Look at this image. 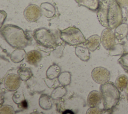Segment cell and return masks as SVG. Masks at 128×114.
<instances>
[{
    "mask_svg": "<svg viewBox=\"0 0 128 114\" xmlns=\"http://www.w3.org/2000/svg\"><path fill=\"white\" fill-rule=\"evenodd\" d=\"M96 16L102 26L111 30L115 29L123 21L122 7L116 0L100 1Z\"/></svg>",
    "mask_w": 128,
    "mask_h": 114,
    "instance_id": "1",
    "label": "cell"
},
{
    "mask_svg": "<svg viewBox=\"0 0 128 114\" xmlns=\"http://www.w3.org/2000/svg\"><path fill=\"white\" fill-rule=\"evenodd\" d=\"M0 34L5 41L12 48L24 49L30 42L27 34L21 28L12 24H7L0 29Z\"/></svg>",
    "mask_w": 128,
    "mask_h": 114,
    "instance_id": "2",
    "label": "cell"
},
{
    "mask_svg": "<svg viewBox=\"0 0 128 114\" xmlns=\"http://www.w3.org/2000/svg\"><path fill=\"white\" fill-rule=\"evenodd\" d=\"M105 111L110 112L118 105L120 99V92L114 83L108 81L101 84L100 88Z\"/></svg>",
    "mask_w": 128,
    "mask_h": 114,
    "instance_id": "3",
    "label": "cell"
},
{
    "mask_svg": "<svg viewBox=\"0 0 128 114\" xmlns=\"http://www.w3.org/2000/svg\"><path fill=\"white\" fill-rule=\"evenodd\" d=\"M60 39L70 46H76L84 44L86 42L82 31L75 27H69L60 31Z\"/></svg>",
    "mask_w": 128,
    "mask_h": 114,
    "instance_id": "4",
    "label": "cell"
},
{
    "mask_svg": "<svg viewBox=\"0 0 128 114\" xmlns=\"http://www.w3.org/2000/svg\"><path fill=\"white\" fill-rule=\"evenodd\" d=\"M34 38L36 41L42 46L52 48L56 46V41L52 33L45 28H40L34 31Z\"/></svg>",
    "mask_w": 128,
    "mask_h": 114,
    "instance_id": "5",
    "label": "cell"
},
{
    "mask_svg": "<svg viewBox=\"0 0 128 114\" xmlns=\"http://www.w3.org/2000/svg\"><path fill=\"white\" fill-rule=\"evenodd\" d=\"M92 77L94 82L102 84L109 81L110 74L107 69L102 67H97L92 70Z\"/></svg>",
    "mask_w": 128,
    "mask_h": 114,
    "instance_id": "6",
    "label": "cell"
},
{
    "mask_svg": "<svg viewBox=\"0 0 128 114\" xmlns=\"http://www.w3.org/2000/svg\"><path fill=\"white\" fill-rule=\"evenodd\" d=\"M42 12L41 9L38 6L34 4H30L24 9V16L27 21L34 22L40 18Z\"/></svg>",
    "mask_w": 128,
    "mask_h": 114,
    "instance_id": "7",
    "label": "cell"
},
{
    "mask_svg": "<svg viewBox=\"0 0 128 114\" xmlns=\"http://www.w3.org/2000/svg\"><path fill=\"white\" fill-rule=\"evenodd\" d=\"M116 37L112 30L108 28L104 29L101 34L100 40L103 47L110 50L116 44Z\"/></svg>",
    "mask_w": 128,
    "mask_h": 114,
    "instance_id": "8",
    "label": "cell"
},
{
    "mask_svg": "<svg viewBox=\"0 0 128 114\" xmlns=\"http://www.w3.org/2000/svg\"><path fill=\"white\" fill-rule=\"evenodd\" d=\"M20 78L16 74H9L4 79V85L9 91H14L18 89L21 83Z\"/></svg>",
    "mask_w": 128,
    "mask_h": 114,
    "instance_id": "9",
    "label": "cell"
},
{
    "mask_svg": "<svg viewBox=\"0 0 128 114\" xmlns=\"http://www.w3.org/2000/svg\"><path fill=\"white\" fill-rule=\"evenodd\" d=\"M102 97L100 92L93 90L90 92L87 98V104L90 107L98 106L101 102Z\"/></svg>",
    "mask_w": 128,
    "mask_h": 114,
    "instance_id": "10",
    "label": "cell"
},
{
    "mask_svg": "<svg viewBox=\"0 0 128 114\" xmlns=\"http://www.w3.org/2000/svg\"><path fill=\"white\" fill-rule=\"evenodd\" d=\"M100 43V37L98 35H94L88 37L84 44L89 50L94 51L98 48Z\"/></svg>",
    "mask_w": 128,
    "mask_h": 114,
    "instance_id": "11",
    "label": "cell"
},
{
    "mask_svg": "<svg viewBox=\"0 0 128 114\" xmlns=\"http://www.w3.org/2000/svg\"><path fill=\"white\" fill-rule=\"evenodd\" d=\"M79 6H84L92 11H96L100 4V0H74Z\"/></svg>",
    "mask_w": 128,
    "mask_h": 114,
    "instance_id": "12",
    "label": "cell"
},
{
    "mask_svg": "<svg viewBox=\"0 0 128 114\" xmlns=\"http://www.w3.org/2000/svg\"><path fill=\"white\" fill-rule=\"evenodd\" d=\"M114 35L118 41H121L126 37L128 34V25L122 23L118 25L114 30Z\"/></svg>",
    "mask_w": 128,
    "mask_h": 114,
    "instance_id": "13",
    "label": "cell"
},
{
    "mask_svg": "<svg viewBox=\"0 0 128 114\" xmlns=\"http://www.w3.org/2000/svg\"><path fill=\"white\" fill-rule=\"evenodd\" d=\"M42 57L41 53L37 50H32L26 54V61L31 65H36L41 60Z\"/></svg>",
    "mask_w": 128,
    "mask_h": 114,
    "instance_id": "14",
    "label": "cell"
},
{
    "mask_svg": "<svg viewBox=\"0 0 128 114\" xmlns=\"http://www.w3.org/2000/svg\"><path fill=\"white\" fill-rule=\"evenodd\" d=\"M75 54L82 60L86 61L90 59V52L86 47L77 46L75 48Z\"/></svg>",
    "mask_w": 128,
    "mask_h": 114,
    "instance_id": "15",
    "label": "cell"
},
{
    "mask_svg": "<svg viewBox=\"0 0 128 114\" xmlns=\"http://www.w3.org/2000/svg\"><path fill=\"white\" fill-rule=\"evenodd\" d=\"M128 83V77L124 74H121L117 77L114 84L120 91H122L125 89Z\"/></svg>",
    "mask_w": 128,
    "mask_h": 114,
    "instance_id": "16",
    "label": "cell"
},
{
    "mask_svg": "<svg viewBox=\"0 0 128 114\" xmlns=\"http://www.w3.org/2000/svg\"><path fill=\"white\" fill-rule=\"evenodd\" d=\"M118 61L125 72L128 73V53L122 54Z\"/></svg>",
    "mask_w": 128,
    "mask_h": 114,
    "instance_id": "17",
    "label": "cell"
},
{
    "mask_svg": "<svg viewBox=\"0 0 128 114\" xmlns=\"http://www.w3.org/2000/svg\"><path fill=\"white\" fill-rule=\"evenodd\" d=\"M109 51L110 54L111 56H118L123 54L124 47L121 44H116Z\"/></svg>",
    "mask_w": 128,
    "mask_h": 114,
    "instance_id": "18",
    "label": "cell"
},
{
    "mask_svg": "<svg viewBox=\"0 0 128 114\" xmlns=\"http://www.w3.org/2000/svg\"><path fill=\"white\" fill-rule=\"evenodd\" d=\"M20 78L24 80H26L32 76V72L30 69L22 68L18 71Z\"/></svg>",
    "mask_w": 128,
    "mask_h": 114,
    "instance_id": "19",
    "label": "cell"
},
{
    "mask_svg": "<svg viewBox=\"0 0 128 114\" xmlns=\"http://www.w3.org/2000/svg\"><path fill=\"white\" fill-rule=\"evenodd\" d=\"M0 113H14V109L12 107L6 105L1 107L0 108Z\"/></svg>",
    "mask_w": 128,
    "mask_h": 114,
    "instance_id": "20",
    "label": "cell"
},
{
    "mask_svg": "<svg viewBox=\"0 0 128 114\" xmlns=\"http://www.w3.org/2000/svg\"><path fill=\"white\" fill-rule=\"evenodd\" d=\"M104 110L100 108L98 106L90 107L87 110L86 113H103L104 112Z\"/></svg>",
    "mask_w": 128,
    "mask_h": 114,
    "instance_id": "21",
    "label": "cell"
},
{
    "mask_svg": "<svg viewBox=\"0 0 128 114\" xmlns=\"http://www.w3.org/2000/svg\"><path fill=\"white\" fill-rule=\"evenodd\" d=\"M116 1L122 8L128 7V0H116Z\"/></svg>",
    "mask_w": 128,
    "mask_h": 114,
    "instance_id": "22",
    "label": "cell"
},
{
    "mask_svg": "<svg viewBox=\"0 0 128 114\" xmlns=\"http://www.w3.org/2000/svg\"><path fill=\"white\" fill-rule=\"evenodd\" d=\"M6 17V14L4 11H0V26L2 27V25L3 23L4 22V20Z\"/></svg>",
    "mask_w": 128,
    "mask_h": 114,
    "instance_id": "23",
    "label": "cell"
},
{
    "mask_svg": "<svg viewBox=\"0 0 128 114\" xmlns=\"http://www.w3.org/2000/svg\"><path fill=\"white\" fill-rule=\"evenodd\" d=\"M20 104H21L22 107V108H27V107H28V103H27V102H26V100L22 101L20 103Z\"/></svg>",
    "mask_w": 128,
    "mask_h": 114,
    "instance_id": "24",
    "label": "cell"
},
{
    "mask_svg": "<svg viewBox=\"0 0 128 114\" xmlns=\"http://www.w3.org/2000/svg\"><path fill=\"white\" fill-rule=\"evenodd\" d=\"M126 17H127L128 19V7H126Z\"/></svg>",
    "mask_w": 128,
    "mask_h": 114,
    "instance_id": "25",
    "label": "cell"
},
{
    "mask_svg": "<svg viewBox=\"0 0 128 114\" xmlns=\"http://www.w3.org/2000/svg\"><path fill=\"white\" fill-rule=\"evenodd\" d=\"M125 91H126V93H128V84H127V85H126V86L125 88Z\"/></svg>",
    "mask_w": 128,
    "mask_h": 114,
    "instance_id": "26",
    "label": "cell"
},
{
    "mask_svg": "<svg viewBox=\"0 0 128 114\" xmlns=\"http://www.w3.org/2000/svg\"><path fill=\"white\" fill-rule=\"evenodd\" d=\"M126 99H127V101H128V93L127 96H126Z\"/></svg>",
    "mask_w": 128,
    "mask_h": 114,
    "instance_id": "27",
    "label": "cell"
},
{
    "mask_svg": "<svg viewBox=\"0 0 128 114\" xmlns=\"http://www.w3.org/2000/svg\"><path fill=\"white\" fill-rule=\"evenodd\" d=\"M126 39H127V40L128 41V35H127V36H126Z\"/></svg>",
    "mask_w": 128,
    "mask_h": 114,
    "instance_id": "28",
    "label": "cell"
}]
</instances>
